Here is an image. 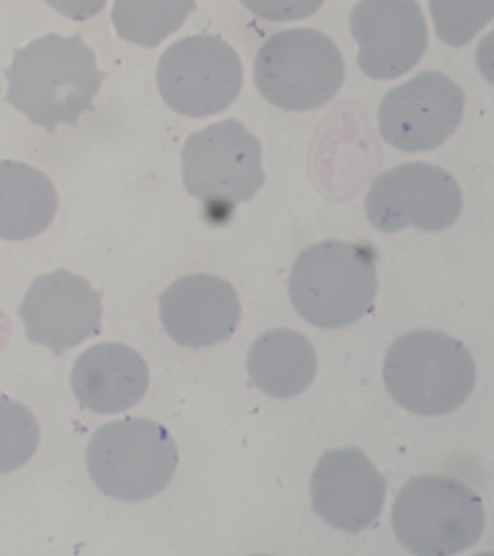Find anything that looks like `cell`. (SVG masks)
Listing matches in <instances>:
<instances>
[{
	"instance_id": "obj_1",
	"label": "cell",
	"mask_w": 494,
	"mask_h": 556,
	"mask_svg": "<svg viewBox=\"0 0 494 556\" xmlns=\"http://www.w3.org/2000/svg\"><path fill=\"white\" fill-rule=\"evenodd\" d=\"M7 70V102L34 125L54 132L59 125L76 128L80 116L94 111L93 99L106 74L80 33L49 34L15 50Z\"/></svg>"
},
{
	"instance_id": "obj_2",
	"label": "cell",
	"mask_w": 494,
	"mask_h": 556,
	"mask_svg": "<svg viewBox=\"0 0 494 556\" xmlns=\"http://www.w3.org/2000/svg\"><path fill=\"white\" fill-rule=\"evenodd\" d=\"M379 254L368 243L328 239L301 252L289 277L299 315L322 329H341L375 307Z\"/></svg>"
},
{
	"instance_id": "obj_3",
	"label": "cell",
	"mask_w": 494,
	"mask_h": 556,
	"mask_svg": "<svg viewBox=\"0 0 494 556\" xmlns=\"http://www.w3.org/2000/svg\"><path fill=\"white\" fill-rule=\"evenodd\" d=\"M383 378L394 402L420 416L457 410L474 390L477 369L467 348L440 330L402 334L385 354Z\"/></svg>"
},
{
	"instance_id": "obj_4",
	"label": "cell",
	"mask_w": 494,
	"mask_h": 556,
	"mask_svg": "<svg viewBox=\"0 0 494 556\" xmlns=\"http://www.w3.org/2000/svg\"><path fill=\"white\" fill-rule=\"evenodd\" d=\"M183 182L215 224L231 219L266 182L263 146L242 122L225 119L192 134L181 150Z\"/></svg>"
},
{
	"instance_id": "obj_5",
	"label": "cell",
	"mask_w": 494,
	"mask_h": 556,
	"mask_svg": "<svg viewBox=\"0 0 494 556\" xmlns=\"http://www.w3.org/2000/svg\"><path fill=\"white\" fill-rule=\"evenodd\" d=\"M392 525L410 554L449 556L471 549L483 536L485 513L479 495L455 478H410L393 503Z\"/></svg>"
},
{
	"instance_id": "obj_6",
	"label": "cell",
	"mask_w": 494,
	"mask_h": 556,
	"mask_svg": "<svg viewBox=\"0 0 494 556\" xmlns=\"http://www.w3.org/2000/svg\"><path fill=\"white\" fill-rule=\"evenodd\" d=\"M179 450L163 425L142 417L103 425L88 446L94 485L119 502L137 503L162 493L173 480Z\"/></svg>"
},
{
	"instance_id": "obj_7",
	"label": "cell",
	"mask_w": 494,
	"mask_h": 556,
	"mask_svg": "<svg viewBox=\"0 0 494 556\" xmlns=\"http://www.w3.org/2000/svg\"><path fill=\"white\" fill-rule=\"evenodd\" d=\"M340 48L314 28L281 30L259 48L254 64L255 86L273 106L288 112L324 108L345 81Z\"/></svg>"
},
{
	"instance_id": "obj_8",
	"label": "cell",
	"mask_w": 494,
	"mask_h": 556,
	"mask_svg": "<svg viewBox=\"0 0 494 556\" xmlns=\"http://www.w3.org/2000/svg\"><path fill=\"white\" fill-rule=\"evenodd\" d=\"M244 67L236 48L214 35L180 39L163 52L157 86L164 103L180 115L207 117L240 96Z\"/></svg>"
},
{
	"instance_id": "obj_9",
	"label": "cell",
	"mask_w": 494,
	"mask_h": 556,
	"mask_svg": "<svg viewBox=\"0 0 494 556\" xmlns=\"http://www.w3.org/2000/svg\"><path fill=\"white\" fill-rule=\"evenodd\" d=\"M463 206L457 180L444 168L420 161L380 174L364 200L367 219L381 233H397L409 226L442 232L458 220Z\"/></svg>"
},
{
	"instance_id": "obj_10",
	"label": "cell",
	"mask_w": 494,
	"mask_h": 556,
	"mask_svg": "<svg viewBox=\"0 0 494 556\" xmlns=\"http://www.w3.org/2000/svg\"><path fill=\"white\" fill-rule=\"evenodd\" d=\"M466 94L440 72H422L394 87L381 100V138L403 152H425L444 146L461 125Z\"/></svg>"
},
{
	"instance_id": "obj_11",
	"label": "cell",
	"mask_w": 494,
	"mask_h": 556,
	"mask_svg": "<svg viewBox=\"0 0 494 556\" xmlns=\"http://www.w3.org/2000/svg\"><path fill=\"white\" fill-rule=\"evenodd\" d=\"M102 298L86 278L58 269L33 281L18 315L29 341L60 356L101 333Z\"/></svg>"
},
{
	"instance_id": "obj_12",
	"label": "cell",
	"mask_w": 494,
	"mask_h": 556,
	"mask_svg": "<svg viewBox=\"0 0 494 556\" xmlns=\"http://www.w3.org/2000/svg\"><path fill=\"white\" fill-rule=\"evenodd\" d=\"M350 29L359 47V68L375 80L409 73L428 50L427 20L416 0H359Z\"/></svg>"
},
{
	"instance_id": "obj_13",
	"label": "cell",
	"mask_w": 494,
	"mask_h": 556,
	"mask_svg": "<svg viewBox=\"0 0 494 556\" xmlns=\"http://www.w3.org/2000/svg\"><path fill=\"white\" fill-rule=\"evenodd\" d=\"M388 481L357 447L328 451L312 477V506L333 528L358 534L383 511Z\"/></svg>"
},
{
	"instance_id": "obj_14",
	"label": "cell",
	"mask_w": 494,
	"mask_h": 556,
	"mask_svg": "<svg viewBox=\"0 0 494 556\" xmlns=\"http://www.w3.org/2000/svg\"><path fill=\"white\" fill-rule=\"evenodd\" d=\"M241 316L231 282L211 274L181 277L160 295L164 330L179 345L194 350L228 341Z\"/></svg>"
},
{
	"instance_id": "obj_15",
	"label": "cell",
	"mask_w": 494,
	"mask_h": 556,
	"mask_svg": "<svg viewBox=\"0 0 494 556\" xmlns=\"http://www.w3.org/2000/svg\"><path fill=\"white\" fill-rule=\"evenodd\" d=\"M150 386V371L141 354L119 342L89 348L77 358L72 387L85 408L114 415L137 406Z\"/></svg>"
},
{
	"instance_id": "obj_16",
	"label": "cell",
	"mask_w": 494,
	"mask_h": 556,
	"mask_svg": "<svg viewBox=\"0 0 494 556\" xmlns=\"http://www.w3.org/2000/svg\"><path fill=\"white\" fill-rule=\"evenodd\" d=\"M246 367L251 380L275 399H292L309 389L318 372V355L312 342L293 329L262 334L250 348Z\"/></svg>"
},
{
	"instance_id": "obj_17",
	"label": "cell",
	"mask_w": 494,
	"mask_h": 556,
	"mask_svg": "<svg viewBox=\"0 0 494 556\" xmlns=\"http://www.w3.org/2000/svg\"><path fill=\"white\" fill-rule=\"evenodd\" d=\"M58 206V190L45 173L20 161H0V239L37 238L53 224Z\"/></svg>"
},
{
	"instance_id": "obj_18",
	"label": "cell",
	"mask_w": 494,
	"mask_h": 556,
	"mask_svg": "<svg viewBox=\"0 0 494 556\" xmlns=\"http://www.w3.org/2000/svg\"><path fill=\"white\" fill-rule=\"evenodd\" d=\"M197 0H115L112 22L124 41L155 48L183 26Z\"/></svg>"
},
{
	"instance_id": "obj_19",
	"label": "cell",
	"mask_w": 494,
	"mask_h": 556,
	"mask_svg": "<svg viewBox=\"0 0 494 556\" xmlns=\"http://www.w3.org/2000/svg\"><path fill=\"white\" fill-rule=\"evenodd\" d=\"M40 445V426L24 404L0 397V473L14 472Z\"/></svg>"
},
{
	"instance_id": "obj_20",
	"label": "cell",
	"mask_w": 494,
	"mask_h": 556,
	"mask_svg": "<svg viewBox=\"0 0 494 556\" xmlns=\"http://www.w3.org/2000/svg\"><path fill=\"white\" fill-rule=\"evenodd\" d=\"M436 37L451 47H464L492 22L494 0H429Z\"/></svg>"
},
{
	"instance_id": "obj_21",
	"label": "cell",
	"mask_w": 494,
	"mask_h": 556,
	"mask_svg": "<svg viewBox=\"0 0 494 556\" xmlns=\"http://www.w3.org/2000/svg\"><path fill=\"white\" fill-rule=\"evenodd\" d=\"M241 3L262 20L289 22L315 15L325 0H241Z\"/></svg>"
},
{
	"instance_id": "obj_22",
	"label": "cell",
	"mask_w": 494,
	"mask_h": 556,
	"mask_svg": "<svg viewBox=\"0 0 494 556\" xmlns=\"http://www.w3.org/2000/svg\"><path fill=\"white\" fill-rule=\"evenodd\" d=\"M54 11L73 21H88L99 15L107 0H45Z\"/></svg>"
}]
</instances>
